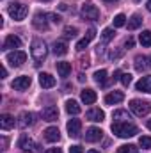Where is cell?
Instances as JSON below:
<instances>
[{
  "label": "cell",
  "instance_id": "1",
  "mask_svg": "<svg viewBox=\"0 0 151 153\" xmlns=\"http://www.w3.org/2000/svg\"><path fill=\"white\" fill-rule=\"evenodd\" d=\"M112 132L117 137L126 139V137L137 135V134H139V128H137L135 125H130L128 121H115V123H112Z\"/></svg>",
  "mask_w": 151,
  "mask_h": 153
},
{
  "label": "cell",
  "instance_id": "2",
  "mask_svg": "<svg viewBox=\"0 0 151 153\" xmlns=\"http://www.w3.org/2000/svg\"><path fill=\"white\" fill-rule=\"evenodd\" d=\"M30 53H32L34 61H38V64L41 62V61H44V59H46V55H48L46 43H44L43 39H34V41H32V45H30Z\"/></svg>",
  "mask_w": 151,
  "mask_h": 153
},
{
  "label": "cell",
  "instance_id": "3",
  "mask_svg": "<svg viewBox=\"0 0 151 153\" xmlns=\"http://www.w3.org/2000/svg\"><path fill=\"white\" fill-rule=\"evenodd\" d=\"M9 14H11L13 20L21 22L29 14V5H25V4H13V5H9Z\"/></svg>",
  "mask_w": 151,
  "mask_h": 153
},
{
  "label": "cell",
  "instance_id": "4",
  "mask_svg": "<svg viewBox=\"0 0 151 153\" xmlns=\"http://www.w3.org/2000/svg\"><path fill=\"white\" fill-rule=\"evenodd\" d=\"M130 109H132V112H133L135 116L142 117V116L150 114L151 105L148 103V102H144V100H132V102H130Z\"/></svg>",
  "mask_w": 151,
  "mask_h": 153
},
{
  "label": "cell",
  "instance_id": "5",
  "mask_svg": "<svg viewBox=\"0 0 151 153\" xmlns=\"http://www.w3.org/2000/svg\"><path fill=\"white\" fill-rule=\"evenodd\" d=\"M5 59H7V62H9L11 66L18 68V66H21V64L27 61V53L21 52V50H14V52H9Z\"/></svg>",
  "mask_w": 151,
  "mask_h": 153
},
{
  "label": "cell",
  "instance_id": "6",
  "mask_svg": "<svg viewBox=\"0 0 151 153\" xmlns=\"http://www.w3.org/2000/svg\"><path fill=\"white\" fill-rule=\"evenodd\" d=\"M18 148L21 150V152H27V153H32V152H36V143L27 135V134H23L21 137H20V141H18Z\"/></svg>",
  "mask_w": 151,
  "mask_h": 153
},
{
  "label": "cell",
  "instance_id": "7",
  "mask_svg": "<svg viewBox=\"0 0 151 153\" xmlns=\"http://www.w3.org/2000/svg\"><path fill=\"white\" fill-rule=\"evenodd\" d=\"M82 14L85 20H98L100 18V9L94 4H84L82 5Z\"/></svg>",
  "mask_w": 151,
  "mask_h": 153
},
{
  "label": "cell",
  "instance_id": "8",
  "mask_svg": "<svg viewBox=\"0 0 151 153\" xmlns=\"http://www.w3.org/2000/svg\"><path fill=\"white\" fill-rule=\"evenodd\" d=\"M30 84H32V78L27 75L23 76H18V78H14L13 80V84H11V87L13 89H16V91H25V89H29L30 87Z\"/></svg>",
  "mask_w": 151,
  "mask_h": 153
},
{
  "label": "cell",
  "instance_id": "9",
  "mask_svg": "<svg viewBox=\"0 0 151 153\" xmlns=\"http://www.w3.org/2000/svg\"><path fill=\"white\" fill-rule=\"evenodd\" d=\"M41 116H43V119L44 121H57L59 119V109L57 107H53V105H48V107H44L43 111H41Z\"/></svg>",
  "mask_w": 151,
  "mask_h": 153
},
{
  "label": "cell",
  "instance_id": "10",
  "mask_svg": "<svg viewBox=\"0 0 151 153\" xmlns=\"http://www.w3.org/2000/svg\"><path fill=\"white\" fill-rule=\"evenodd\" d=\"M46 18H48V14H44V13H36L32 23H34V27H36L38 30H48V22H46Z\"/></svg>",
  "mask_w": 151,
  "mask_h": 153
},
{
  "label": "cell",
  "instance_id": "11",
  "mask_svg": "<svg viewBox=\"0 0 151 153\" xmlns=\"http://www.w3.org/2000/svg\"><path fill=\"white\" fill-rule=\"evenodd\" d=\"M80 130H82V121L80 119H70L68 121V134H70V137H80Z\"/></svg>",
  "mask_w": 151,
  "mask_h": 153
},
{
  "label": "cell",
  "instance_id": "12",
  "mask_svg": "<svg viewBox=\"0 0 151 153\" xmlns=\"http://www.w3.org/2000/svg\"><path fill=\"white\" fill-rule=\"evenodd\" d=\"M2 48H4V50H9V48H14V50H16V48H21V39L18 38V36H13V34H11V36L5 38Z\"/></svg>",
  "mask_w": 151,
  "mask_h": 153
},
{
  "label": "cell",
  "instance_id": "13",
  "mask_svg": "<svg viewBox=\"0 0 151 153\" xmlns=\"http://www.w3.org/2000/svg\"><path fill=\"white\" fill-rule=\"evenodd\" d=\"M80 98H82V102H84L85 105H91V103H94V102L98 100V94H96V91H93V89H84V91L80 93Z\"/></svg>",
  "mask_w": 151,
  "mask_h": 153
},
{
  "label": "cell",
  "instance_id": "14",
  "mask_svg": "<svg viewBox=\"0 0 151 153\" xmlns=\"http://www.w3.org/2000/svg\"><path fill=\"white\" fill-rule=\"evenodd\" d=\"M44 139H46L48 143H57V141L61 139L59 128H57V126H48V128L44 130Z\"/></svg>",
  "mask_w": 151,
  "mask_h": 153
},
{
  "label": "cell",
  "instance_id": "15",
  "mask_svg": "<svg viewBox=\"0 0 151 153\" xmlns=\"http://www.w3.org/2000/svg\"><path fill=\"white\" fill-rule=\"evenodd\" d=\"M124 100V94L121 93V91H112V93H109L107 96H105V103L107 105H115V103H121Z\"/></svg>",
  "mask_w": 151,
  "mask_h": 153
},
{
  "label": "cell",
  "instance_id": "16",
  "mask_svg": "<svg viewBox=\"0 0 151 153\" xmlns=\"http://www.w3.org/2000/svg\"><path fill=\"white\" fill-rule=\"evenodd\" d=\"M85 117H87L89 121H94V123H101V121L105 119V112H103L101 109H91V111H87Z\"/></svg>",
  "mask_w": 151,
  "mask_h": 153
},
{
  "label": "cell",
  "instance_id": "17",
  "mask_svg": "<svg viewBox=\"0 0 151 153\" xmlns=\"http://www.w3.org/2000/svg\"><path fill=\"white\" fill-rule=\"evenodd\" d=\"M101 135H103V132H101L100 128L93 126V128H89V130L85 132V141H87V143H96V141L101 139Z\"/></svg>",
  "mask_w": 151,
  "mask_h": 153
},
{
  "label": "cell",
  "instance_id": "18",
  "mask_svg": "<svg viewBox=\"0 0 151 153\" xmlns=\"http://www.w3.org/2000/svg\"><path fill=\"white\" fill-rule=\"evenodd\" d=\"M151 68V62L146 55H137L135 57V70L137 71H144V70H150Z\"/></svg>",
  "mask_w": 151,
  "mask_h": 153
},
{
  "label": "cell",
  "instance_id": "19",
  "mask_svg": "<svg viewBox=\"0 0 151 153\" xmlns=\"http://www.w3.org/2000/svg\"><path fill=\"white\" fill-rule=\"evenodd\" d=\"M135 89H137V91H142V93H151V75L142 76V78L135 84Z\"/></svg>",
  "mask_w": 151,
  "mask_h": 153
},
{
  "label": "cell",
  "instance_id": "20",
  "mask_svg": "<svg viewBox=\"0 0 151 153\" xmlns=\"http://www.w3.org/2000/svg\"><path fill=\"white\" fill-rule=\"evenodd\" d=\"M32 123H34V114H30V112H21L18 117V126H21V128H27Z\"/></svg>",
  "mask_w": 151,
  "mask_h": 153
},
{
  "label": "cell",
  "instance_id": "21",
  "mask_svg": "<svg viewBox=\"0 0 151 153\" xmlns=\"http://www.w3.org/2000/svg\"><path fill=\"white\" fill-rule=\"evenodd\" d=\"M39 84H41V87L50 89V87L55 85V78L50 75V73H41V75H39Z\"/></svg>",
  "mask_w": 151,
  "mask_h": 153
},
{
  "label": "cell",
  "instance_id": "22",
  "mask_svg": "<svg viewBox=\"0 0 151 153\" xmlns=\"http://www.w3.org/2000/svg\"><path fill=\"white\" fill-rule=\"evenodd\" d=\"M18 121H14V117L11 114H4L0 117V126L4 128V130H11V128H14V125H16Z\"/></svg>",
  "mask_w": 151,
  "mask_h": 153
},
{
  "label": "cell",
  "instance_id": "23",
  "mask_svg": "<svg viewBox=\"0 0 151 153\" xmlns=\"http://www.w3.org/2000/svg\"><path fill=\"white\" fill-rule=\"evenodd\" d=\"M57 71H59V75L62 76V78H66L71 73V62H66V61L57 62Z\"/></svg>",
  "mask_w": 151,
  "mask_h": 153
},
{
  "label": "cell",
  "instance_id": "24",
  "mask_svg": "<svg viewBox=\"0 0 151 153\" xmlns=\"http://www.w3.org/2000/svg\"><path fill=\"white\" fill-rule=\"evenodd\" d=\"M66 112L76 116V114L82 112V107L78 105V102H75V100H68V102H66Z\"/></svg>",
  "mask_w": 151,
  "mask_h": 153
},
{
  "label": "cell",
  "instance_id": "25",
  "mask_svg": "<svg viewBox=\"0 0 151 153\" xmlns=\"http://www.w3.org/2000/svg\"><path fill=\"white\" fill-rule=\"evenodd\" d=\"M53 53L55 55H66L68 53V45L64 41H55L53 43Z\"/></svg>",
  "mask_w": 151,
  "mask_h": 153
},
{
  "label": "cell",
  "instance_id": "26",
  "mask_svg": "<svg viewBox=\"0 0 151 153\" xmlns=\"http://www.w3.org/2000/svg\"><path fill=\"white\" fill-rule=\"evenodd\" d=\"M142 25V18L139 16V14H133L132 18H130V22H128V29L130 30H135V29H139Z\"/></svg>",
  "mask_w": 151,
  "mask_h": 153
},
{
  "label": "cell",
  "instance_id": "27",
  "mask_svg": "<svg viewBox=\"0 0 151 153\" xmlns=\"http://www.w3.org/2000/svg\"><path fill=\"white\" fill-rule=\"evenodd\" d=\"M139 41L142 46H151V30H142V34L139 36Z\"/></svg>",
  "mask_w": 151,
  "mask_h": 153
},
{
  "label": "cell",
  "instance_id": "28",
  "mask_svg": "<svg viewBox=\"0 0 151 153\" xmlns=\"http://www.w3.org/2000/svg\"><path fill=\"white\" fill-rule=\"evenodd\" d=\"M94 80L98 82V84H107V70H98L96 73H94Z\"/></svg>",
  "mask_w": 151,
  "mask_h": 153
},
{
  "label": "cell",
  "instance_id": "29",
  "mask_svg": "<svg viewBox=\"0 0 151 153\" xmlns=\"http://www.w3.org/2000/svg\"><path fill=\"white\" fill-rule=\"evenodd\" d=\"M112 117L115 119V121H124V119H130V114H128V111H115L112 114Z\"/></svg>",
  "mask_w": 151,
  "mask_h": 153
},
{
  "label": "cell",
  "instance_id": "30",
  "mask_svg": "<svg viewBox=\"0 0 151 153\" xmlns=\"http://www.w3.org/2000/svg\"><path fill=\"white\" fill-rule=\"evenodd\" d=\"M126 25V16L124 14H115L114 16V27H124Z\"/></svg>",
  "mask_w": 151,
  "mask_h": 153
},
{
  "label": "cell",
  "instance_id": "31",
  "mask_svg": "<svg viewBox=\"0 0 151 153\" xmlns=\"http://www.w3.org/2000/svg\"><path fill=\"white\" fill-rule=\"evenodd\" d=\"M117 153H139L137 150V146H133V144H124V146H121Z\"/></svg>",
  "mask_w": 151,
  "mask_h": 153
},
{
  "label": "cell",
  "instance_id": "32",
  "mask_svg": "<svg viewBox=\"0 0 151 153\" xmlns=\"http://www.w3.org/2000/svg\"><path fill=\"white\" fill-rule=\"evenodd\" d=\"M139 144H141L144 150H151V137L150 135H142V137H139Z\"/></svg>",
  "mask_w": 151,
  "mask_h": 153
},
{
  "label": "cell",
  "instance_id": "33",
  "mask_svg": "<svg viewBox=\"0 0 151 153\" xmlns=\"http://www.w3.org/2000/svg\"><path fill=\"white\" fill-rule=\"evenodd\" d=\"M114 34H115V32H114V29H103L101 38H103V41H105V43H109V41L114 38Z\"/></svg>",
  "mask_w": 151,
  "mask_h": 153
},
{
  "label": "cell",
  "instance_id": "34",
  "mask_svg": "<svg viewBox=\"0 0 151 153\" xmlns=\"http://www.w3.org/2000/svg\"><path fill=\"white\" fill-rule=\"evenodd\" d=\"M89 43H91V41H89V39H87V38L80 39V41H78V43H76V50H78V52H82V50H85V48H87V45H89Z\"/></svg>",
  "mask_w": 151,
  "mask_h": 153
},
{
  "label": "cell",
  "instance_id": "35",
  "mask_svg": "<svg viewBox=\"0 0 151 153\" xmlns=\"http://www.w3.org/2000/svg\"><path fill=\"white\" fill-rule=\"evenodd\" d=\"M76 32H78L76 27H66V29H64V36H66V38H75Z\"/></svg>",
  "mask_w": 151,
  "mask_h": 153
},
{
  "label": "cell",
  "instance_id": "36",
  "mask_svg": "<svg viewBox=\"0 0 151 153\" xmlns=\"http://www.w3.org/2000/svg\"><path fill=\"white\" fill-rule=\"evenodd\" d=\"M121 84L128 87V85L132 84V75H130V73H123V75H121Z\"/></svg>",
  "mask_w": 151,
  "mask_h": 153
},
{
  "label": "cell",
  "instance_id": "37",
  "mask_svg": "<svg viewBox=\"0 0 151 153\" xmlns=\"http://www.w3.org/2000/svg\"><path fill=\"white\" fill-rule=\"evenodd\" d=\"M123 55V50H112L110 53H109V59H112V61H115V59H119Z\"/></svg>",
  "mask_w": 151,
  "mask_h": 153
},
{
  "label": "cell",
  "instance_id": "38",
  "mask_svg": "<svg viewBox=\"0 0 151 153\" xmlns=\"http://www.w3.org/2000/svg\"><path fill=\"white\" fill-rule=\"evenodd\" d=\"M70 153H84V148H82V146H78V144H75V146H71V148H70Z\"/></svg>",
  "mask_w": 151,
  "mask_h": 153
},
{
  "label": "cell",
  "instance_id": "39",
  "mask_svg": "<svg viewBox=\"0 0 151 153\" xmlns=\"http://www.w3.org/2000/svg\"><path fill=\"white\" fill-rule=\"evenodd\" d=\"M48 18H50V20H52L53 23H61V20H62V18H61L59 14H48Z\"/></svg>",
  "mask_w": 151,
  "mask_h": 153
},
{
  "label": "cell",
  "instance_id": "40",
  "mask_svg": "<svg viewBox=\"0 0 151 153\" xmlns=\"http://www.w3.org/2000/svg\"><path fill=\"white\" fill-rule=\"evenodd\" d=\"M94 36H96V30H94V29H89V30H87V36H85V38L89 39V41H93V39H94Z\"/></svg>",
  "mask_w": 151,
  "mask_h": 153
},
{
  "label": "cell",
  "instance_id": "41",
  "mask_svg": "<svg viewBox=\"0 0 151 153\" xmlns=\"http://www.w3.org/2000/svg\"><path fill=\"white\" fill-rule=\"evenodd\" d=\"M133 45H135V41H133V38H128V39H126V43H124V46H126V48H132Z\"/></svg>",
  "mask_w": 151,
  "mask_h": 153
},
{
  "label": "cell",
  "instance_id": "42",
  "mask_svg": "<svg viewBox=\"0 0 151 153\" xmlns=\"http://www.w3.org/2000/svg\"><path fill=\"white\" fill-rule=\"evenodd\" d=\"M44 153H62V150L61 148H50V150H46Z\"/></svg>",
  "mask_w": 151,
  "mask_h": 153
},
{
  "label": "cell",
  "instance_id": "43",
  "mask_svg": "<svg viewBox=\"0 0 151 153\" xmlns=\"http://www.w3.org/2000/svg\"><path fill=\"white\" fill-rule=\"evenodd\" d=\"M5 148H7V139L2 137V150H5Z\"/></svg>",
  "mask_w": 151,
  "mask_h": 153
},
{
  "label": "cell",
  "instance_id": "44",
  "mask_svg": "<svg viewBox=\"0 0 151 153\" xmlns=\"http://www.w3.org/2000/svg\"><path fill=\"white\" fill-rule=\"evenodd\" d=\"M59 9H61V11H66V9H68V4H61Z\"/></svg>",
  "mask_w": 151,
  "mask_h": 153
},
{
  "label": "cell",
  "instance_id": "45",
  "mask_svg": "<svg viewBox=\"0 0 151 153\" xmlns=\"http://www.w3.org/2000/svg\"><path fill=\"white\" fill-rule=\"evenodd\" d=\"M82 66L87 68V66H89V61H87V59H82Z\"/></svg>",
  "mask_w": 151,
  "mask_h": 153
},
{
  "label": "cell",
  "instance_id": "46",
  "mask_svg": "<svg viewBox=\"0 0 151 153\" xmlns=\"http://www.w3.org/2000/svg\"><path fill=\"white\" fill-rule=\"evenodd\" d=\"M5 76H7V70H5V68H2V78H5Z\"/></svg>",
  "mask_w": 151,
  "mask_h": 153
},
{
  "label": "cell",
  "instance_id": "47",
  "mask_svg": "<svg viewBox=\"0 0 151 153\" xmlns=\"http://www.w3.org/2000/svg\"><path fill=\"white\" fill-rule=\"evenodd\" d=\"M146 9L151 13V0H148V4H146Z\"/></svg>",
  "mask_w": 151,
  "mask_h": 153
},
{
  "label": "cell",
  "instance_id": "48",
  "mask_svg": "<svg viewBox=\"0 0 151 153\" xmlns=\"http://www.w3.org/2000/svg\"><path fill=\"white\" fill-rule=\"evenodd\" d=\"M148 128L151 130V119H148Z\"/></svg>",
  "mask_w": 151,
  "mask_h": 153
},
{
  "label": "cell",
  "instance_id": "49",
  "mask_svg": "<svg viewBox=\"0 0 151 153\" xmlns=\"http://www.w3.org/2000/svg\"><path fill=\"white\" fill-rule=\"evenodd\" d=\"M87 153H100V152H96V150H89Z\"/></svg>",
  "mask_w": 151,
  "mask_h": 153
},
{
  "label": "cell",
  "instance_id": "50",
  "mask_svg": "<svg viewBox=\"0 0 151 153\" xmlns=\"http://www.w3.org/2000/svg\"><path fill=\"white\" fill-rule=\"evenodd\" d=\"M105 2H115V0H105Z\"/></svg>",
  "mask_w": 151,
  "mask_h": 153
},
{
  "label": "cell",
  "instance_id": "51",
  "mask_svg": "<svg viewBox=\"0 0 151 153\" xmlns=\"http://www.w3.org/2000/svg\"><path fill=\"white\" fill-rule=\"evenodd\" d=\"M43 2H48V0H43Z\"/></svg>",
  "mask_w": 151,
  "mask_h": 153
}]
</instances>
